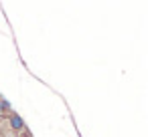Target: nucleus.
I'll return each mask as SVG.
<instances>
[{
  "label": "nucleus",
  "instance_id": "obj_1",
  "mask_svg": "<svg viewBox=\"0 0 148 137\" xmlns=\"http://www.w3.org/2000/svg\"><path fill=\"white\" fill-rule=\"evenodd\" d=\"M0 137H33L23 117H18L6 101L0 103Z\"/></svg>",
  "mask_w": 148,
  "mask_h": 137
}]
</instances>
